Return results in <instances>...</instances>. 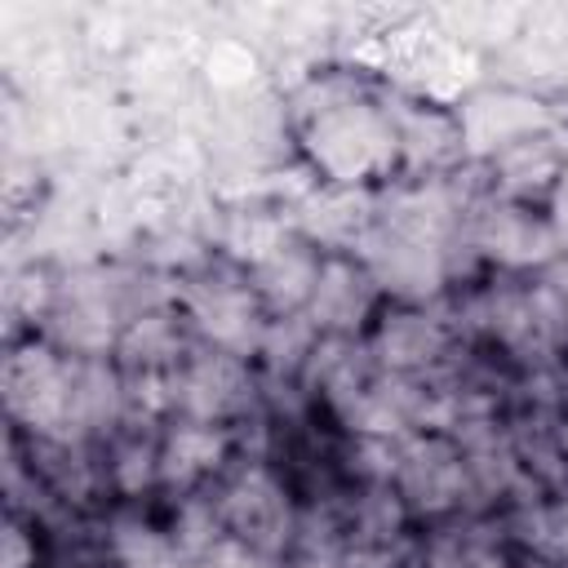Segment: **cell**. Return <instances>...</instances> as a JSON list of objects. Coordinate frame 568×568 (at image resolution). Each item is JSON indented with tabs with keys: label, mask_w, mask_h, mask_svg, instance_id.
<instances>
[{
	"label": "cell",
	"mask_w": 568,
	"mask_h": 568,
	"mask_svg": "<svg viewBox=\"0 0 568 568\" xmlns=\"http://www.w3.org/2000/svg\"><path fill=\"white\" fill-rule=\"evenodd\" d=\"M71 386H75V355L58 351L40 333L4 337V359H0L4 426L22 435H71Z\"/></svg>",
	"instance_id": "2"
},
{
	"label": "cell",
	"mask_w": 568,
	"mask_h": 568,
	"mask_svg": "<svg viewBox=\"0 0 568 568\" xmlns=\"http://www.w3.org/2000/svg\"><path fill=\"white\" fill-rule=\"evenodd\" d=\"M395 493L404 497L417 528L457 519V515H488L479 510L470 462L462 444L444 430H413L399 439V466H395Z\"/></svg>",
	"instance_id": "5"
},
{
	"label": "cell",
	"mask_w": 568,
	"mask_h": 568,
	"mask_svg": "<svg viewBox=\"0 0 568 568\" xmlns=\"http://www.w3.org/2000/svg\"><path fill=\"white\" fill-rule=\"evenodd\" d=\"M315 342H320V328L311 324V315H271L266 328H262L253 364H257L262 377L302 382V368H306Z\"/></svg>",
	"instance_id": "18"
},
{
	"label": "cell",
	"mask_w": 568,
	"mask_h": 568,
	"mask_svg": "<svg viewBox=\"0 0 568 568\" xmlns=\"http://www.w3.org/2000/svg\"><path fill=\"white\" fill-rule=\"evenodd\" d=\"M102 470L111 506H160V426L129 422L102 439Z\"/></svg>",
	"instance_id": "16"
},
{
	"label": "cell",
	"mask_w": 568,
	"mask_h": 568,
	"mask_svg": "<svg viewBox=\"0 0 568 568\" xmlns=\"http://www.w3.org/2000/svg\"><path fill=\"white\" fill-rule=\"evenodd\" d=\"M262 404V373L253 359L217 351V346H191V355L169 373V408L173 417L213 422V426H244Z\"/></svg>",
	"instance_id": "7"
},
{
	"label": "cell",
	"mask_w": 568,
	"mask_h": 568,
	"mask_svg": "<svg viewBox=\"0 0 568 568\" xmlns=\"http://www.w3.org/2000/svg\"><path fill=\"white\" fill-rule=\"evenodd\" d=\"M390 297L382 293L377 275L364 266L359 253H324L320 262V280L311 293V324L320 333H337V337H364L373 328V320L382 315Z\"/></svg>",
	"instance_id": "12"
},
{
	"label": "cell",
	"mask_w": 568,
	"mask_h": 568,
	"mask_svg": "<svg viewBox=\"0 0 568 568\" xmlns=\"http://www.w3.org/2000/svg\"><path fill=\"white\" fill-rule=\"evenodd\" d=\"M382 368L373 364L368 355V342L364 337H337V333H320L306 368H302V386L311 390V399L320 404V413L328 422H337L355 399L359 390L377 377Z\"/></svg>",
	"instance_id": "14"
},
{
	"label": "cell",
	"mask_w": 568,
	"mask_h": 568,
	"mask_svg": "<svg viewBox=\"0 0 568 568\" xmlns=\"http://www.w3.org/2000/svg\"><path fill=\"white\" fill-rule=\"evenodd\" d=\"M386 115L395 138V178H448L470 164L453 102L386 80Z\"/></svg>",
	"instance_id": "10"
},
{
	"label": "cell",
	"mask_w": 568,
	"mask_h": 568,
	"mask_svg": "<svg viewBox=\"0 0 568 568\" xmlns=\"http://www.w3.org/2000/svg\"><path fill=\"white\" fill-rule=\"evenodd\" d=\"M178 311L186 315L200 346H217V351H231V355H244V359L257 355L262 328L271 320L253 280H248V271L235 266L222 253L200 262L178 284Z\"/></svg>",
	"instance_id": "3"
},
{
	"label": "cell",
	"mask_w": 568,
	"mask_h": 568,
	"mask_svg": "<svg viewBox=\"0 0 568 568\" xmlns=\"http://www.w3.org/2000/svg\"><path fill=\"white\" fill-rule=\"evenodd\" d=\"M528 280V293L541 311V320L555 328V337L568 346V248H559L546 266H537Z\"/></svg>",
	"instance_id": "19"
},
{
	"label": "cell",
	"mask_w": 568,
	"mask_h": 568,
	"mask_svg": "<svg viewBox=\"0 0 568 568\" xmlns=\"http://www.w3.org/2000/svg\"><path fill=\"white\" fill-rule=\"evenodd\" d=\"M235 457H240V435L231 426L191 422V417H169L160 426V479H164V497L213 488Z\"/></svg>",
	"instance_id": "13"
},
{
	"label": "cell",
	"mask_w": 568,
	"mask_h": 568,
	"mask_svg": "<svg viewBox=\"0 0 568 568\" xmlns=\"http://www.w3.org/2000/svg\"><path fill=\"white\" fill-rule=\"evenodd\" d=\"M462 240L475 253L484 275H532L537 266H546L559 253L546 209L515 204V200H501L488 191L475 195V204L462 222Z\"/></svg>",
	"instance_id": "8"
},
{
	"label": "cell",
	"mask_w": 568,
	"mask_h": 568,
	"mask_svg": "<svg viewBox=\"0 0 568 568\" xmlns=\"http://www.w3.org/2000/svg\"><path fill=\"white\" fill-rule=\"evenodd\" d=\"M191 346H195V333L186 315L178 306H160V311H142L124 320L111 359L129 377H169L191 355Z\"/></svg>",
	"instance_id": "15"
},
{
	"label": "cell",
	"mask_w": 568,
	"mask_h": 568,
	"mask_svg": "<svg viewBox=\"0 0 568 568\" xmlns=\"http://www.w3.org/2000/svg\"><path fill=\"white\" fill-rule=\"evenodd\" d=\"M320 262H324V248H315L302 235H288L262 262H253L248 280L257 288L266 315H306L315 280H320Z\"/></svg>",
	"instance_id": "17"
},
{
	"label": "cell",
	"mask_w": 568,
	"mask_h": 568,
	"mask_svg": "<svg viewBox=\"0 0 568 568\" xmlns=\"http://www.w3.org/2000/svg\"><path fill=\"white\" fill-rule=\"evenodd\" d=\"M457 124H462V142H466V160L470 164H484L488 155H497L501 146L528 138V133H541V129H555L568 120V106L555 98V93H541V89H528V84H515L506 75H484L479 84H470L457 102Z\"/></svg>",
	"instance_id": "6"
},
{
	"label": "cell",
	"mask_w": 568,
	"mask_h": 568,
	"mask_svg": "<svg viewBox=\"0 0 568 568\" xmlns=\"http://www.w3.org/2000/svg\"><path fill=\"white\" fill-rule=\"evenodd\" d=\"M195 568H284V559L271 555V550H257L240 537H222Z\"/></svg>",
	"instance_id": "21"
},
{
	"label": "cell",
	"mask_w": 568,
	"mask_h": 568,
	"mask_svg": "<svg viewBox=\"0 0 568 568\" xmlns=\"http://www.w3.org/2000/svg\"><path fill=\"white\" fill-rule=\"evenodd\" d=\"M364 342L382 373L408 382H435L462 351V337L439 302H386Z\"/></svg>",
	"instance_id": "9"
},
{
	"label": "cell",
	"mask_w": 568,
	"mask_h": 568,
	"mask_svg": "<svg viewBox=\"0 0 568 568\" xmlns=\"http://www.w3.org/2000/svg\"><path fill=\"white\" fill-rule=\"evenodd\" d=\"M564 164H568V120L501 146L497 155H488L479 164V178H484L488 195L546 209L555 182L564 178Z\"/></svg>",
	"instance_id": "11"
},
{
	"label": "cell",
	"mask_w": 568,
	"mask_h": 568,
	"mask_svg": "<svg viewBox=\"0 0 568 568\" xmlns=\"http://www.w3.org/2000/svg\"><path fill=\"white\" fill-rule=\"evenodd\" d=\"M0 568H49V541L36 524L4 515L0 532Z\"/></svg>",
	"instance_id": "20"
},
{
	"label": "cell",
	"mask_w": 568,
	"mask_h": 568,
	"mask_svg": "<svg viewBox=\"0 0 568 568\" xmlns=\"http://www.w3.org/2000/svg\"><path fill=\"white\" fill-rule=\"evenodd\" d=\"M213 501H217L231 537H240L257 550H271L280 559L288 555V541H293V528L302 515V493L280 462L240 453L213 484Z\"/></svg>",
	"instance_id": "4"
},
{
	"label": "cell",
	"mask_w": 568,
	"mask_h": 568,
	"mask_svg": "<svg viewBox=\"0 0 568 568\" xmlns=\"http://www.w3.org/2000/svg\"><path fill=\"white\" fill-rule=\"evenodd\" d=\"M124 320L129 315L120 302L115 266L106 253H98V257L58 266V288H53V302H49L44 320L36 324V333L75 359H98V355L115 351Z\"/></svg>",
	"instance_id": "1"
}]
</instances>
